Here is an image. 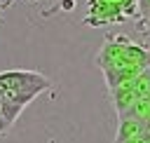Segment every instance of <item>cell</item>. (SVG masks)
<instances>
[{
    "instance_id": "7a4b0ae2",
    "label": "cell",
    "mask_w": 150,
    "mask_h": 143,
    "mask_svg": "<svg viewBox=\"0 0 150 143\" xmlns=\"http://www.w3.org/2000/svg\"><path fill=\"white\" fill-rule=\"evenodd\" d=\"M115 21H124V16H122L117 5L101 2V0H89V12L84 16V23H89V26H105V23H115Z\"/></svg>"
},
{
    "instance_id": "9c48e42d",
    "label": "cell",
    "mask_w": 150,
    "mask_h": 143,
    "mask_svg": "<svg viewBox=\"0 0 150 143\" xmlns=\"http://www.w3.org/2000/svg\"><path fill=\"white\" fill-rule=\"evenodd\" d=\"M9 129H12V124H9V122L5 120V115L0 113V136H5V134H7Z\"/></svg>"
},
{
    "instance_id": "ba28073f",
    "label": "cell",
    "mask_w": 150,
    "mask_h": 143,
    "mask_svg": "<svg viewBox=\"0 0 150 143\" xmlns=\"http://www.w3.org/2000/svg\"><path fill=\"white\" fill-rule=\"evenodd\" d=\"M117 7L122 12V16L129 19V16H134L138 12V0H117Z\"/></svg>"
},
{
    "instance_id": "30bf717a",
    "label": "cell",
    "mask_w": 150,
    "mask_h": 143,
    "mask_svg": "<svg viewBox=\"0 0 150 143\" xmlns=\"http://www.w3.org/2000/svg\"><path fill=\"white\" fill-rule=\"evenodd\" d=\"M9 5H12V0H2V7H5V9H7Z\"/></svg>"
},
{
    "instance_id": "3957f363",
    "label": "cell",
    "mask_w": 150,
    "mask_h": 143,
    "mask_svg": "<svg viewBox=\"0 0 150 143\" xmlns=\"http://www.w3.org/2000/svg\"><path fill=\"white\" fill-rule=\"evenodd\" d=\"M138 73H143V70H138V68H105L103 77H105L108 89H117V87L131 84L138 77Z\"/></svg>"
},
{
    "instance_id": "277c9868",
    "label": "cell",
    "mask_w": 150,
    "mask_h": 143,
    "mask_svg": "<svg viewBox=\"0 0 150 143\" xmlns=\"http://www.w3.org/2000/svg\"><path fill=\"white\" fill-rule=\"evenodd\" d=\"M112 91V105H115V113L122 117V115H127L131 108H134V103L138 101V96H136V91H134V87L131 84H124V87H117V89H110Z\"/></svg>"
},
{
    "instance_id": "8fae6325",
    "label": "cell",
    "mask_w": 150,
    "mask_h": 143,
    "mask_svg": "<svg viewBox=\"0 0 150 143\" xmlns=\"http://www.w3.org/2000/svg\"><path fill=\"white\" fill-rule=\"evenodd\" d=\"M2 12H5V7H2V0H0V14H2Z\"/></svg>"
},
{
    "instance_id": "5b68a950",
    "label": "cell",
    "mask_w": 150,
    "mask_h": 143,
    "mask_svg": "<svg viewBox=\"0 0 150 143\" xmlns=\"http://www.w3.org/2000/svg\"><path fill=\"white\" fill-rule=\"evenodd\" d=\"M148 134V127L131 120V117H120V124H117V138L115 143H122V141H129V138H136V136H143Z\"/></svg>"
},
{
    "instance_id": "8992f818",
    "label": "cell",
    "mask_w": 150,
    "mask_h": 143,
    "mask_svg": "<svg viewBox=\"0 0 150 143\" xmlns=\"http://www.w3.org/2000/svg\"><path fill=\"white\" fill-rule=\"evenodd\" d=\"M122 117H131V120H136V122H141V124H150V98H138L136 103H134V108L127 113V115H122Z\"/></svg>"
},
{
    "instance_id": "6da1fadb",
    "label": "cell",
    "mask_w": 150,
    "mask_h": 143,
    "mask_svg": "<svg viewBox=\"0 0 150 143\" xmlns=\"http://www.w3.org/2000/svg\"><path fill=\"white\" fill-rule=\"evenodd\" d=\"M52 89V80L38 70H2L0 73V101L26 108L38 94Z\"/></svg>"
},
{
    "instance_id": "52a82bcc",
    "label": "cell",
    "mask_w": 150,
    "mask_h": 143,
    "mask_svg": "<svg viewBox=\"0 0 150 143\" xmlns=\"http://www.w3.org/2000/svg\"><path fill=\"white\" fill-rule=\"evenodd\" d=\"M134 91L138 98H150V68H145L143 73H138V77L131 82Z\"/></svg>"
}]
</instances>
